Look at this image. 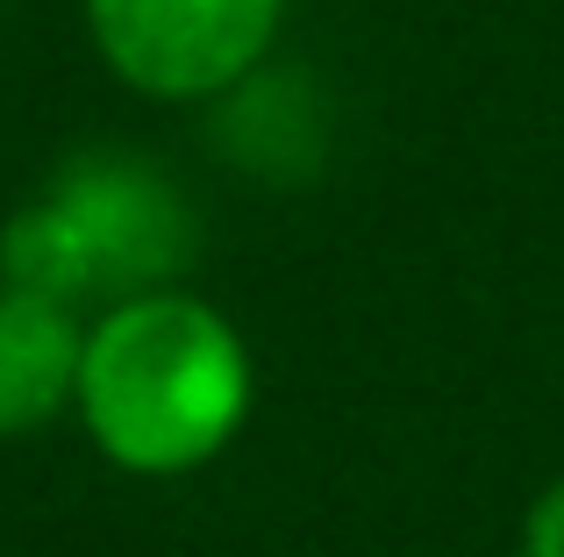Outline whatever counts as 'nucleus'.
<instances>
[{
  "label": "nucleus",
  "mask_w": 564,
  "mask_h": 557,
  "mask_svg": "<svg viewBox=\"0 0 564 557\" xmlns=\"http://www.w3.org/2000/svg\"><path fill=\"white\" fill-rule=\"evenodd\" d=\"M200 258V222L172 172L137 151L65 157L0 222V286H29L100 315L129 293L186 286Z\"/></svg>",
  "instance_id": "nucleus-2"
},
{
  "label": "nucleus",
  "mask_w": 564,
  "mask_h": 557,
  "mask_svg": "<svg viewBox=\"0 0 564 557\" xmlns=\"http://www.w3.org/2000/svg\"><path fill=\"white\" fill-rule=\"evenodd\" d=\"M86 315L51 293L0 286V436H36L72 415Z\"/></svg>",
  "instance_id": "nucleus-4"
},
{
  "label": "nucleus",
  "mask_w": 564,
  "mask_h": 557,
  "mask_svg": "<svg viewBox=\"0 0 564 557\" xmlns=\"http://www.w3.org/2000/svg\"><path fill=\"white\" fill-rule=\"evenodd\" d=\"M522 557H564V472L529 501L522 515Z\"/></svg>",
  "instance_id": "nucleus-5"
},
{
  "label": "nucleus",
  "mask_w": 564,
  "mask_h": 557,
  "mask_svg": "<svg viewBox=\"0 0 564 557\" xmlns=\"http://www.w3.org/2000/svg\"><path fill=\"white\" fill-rule=\"evenodd\" d=\"M79 14L100 65L165 108L229 100L286 29V0H79Z\"/></svg>",
  "instance_id": "nucleus-3"
},
{
  "label": "nucleus",
  "mask_w": 564,
  "mask_h": 557,
  "mask_svg": "<svg viewBox=\"0 0 564 557\" xmlns=\"http://www.w3.org/2000/svg\"><path fill=\"white\" fill-rule=\"evenodd\" d=\"M258 401L250 343L207 293L158 286L86 315L72 422L129 479H186L243 436Z\"/></svg>",
  "instance_id": "nucleus-1"
}]
</instances>
